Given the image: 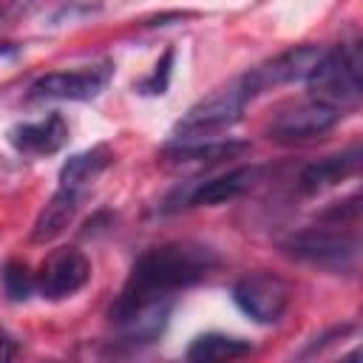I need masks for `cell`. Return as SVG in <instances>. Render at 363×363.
Instances as JSON below:
<instances>
[{"label": "cell", "instance_id": "obj_1", "mask_svg": "<svg viewBox=\"0 0 363 363\" xmlns=\"http://www.w3.org/2000/svg\"><path fill=\"white\" fill-rule=\"evenodd\" d=\"M218 264H221L218 252L196 241H173V244L153 247L145 255H139L136 264L130 267L122 292L108 309V318L119 320L125 312L142 303L164 301L176 289H187L204 281Z\"/></svg>", "mask_w": 363, "mask_h": 363}, {"label": "cell", "instance_id": "obj_2", "mask_svg": "<svg viewBox=\"0 0 363 363\" xmlns=\"http://www.w3.org/2000/svg\"><path fill=\"white\" fill-rule=\"evenodd\" d=\"M312 99L332 108H352L363 96V54L360 45H335L323 51L318 65L303 79Z\"/></svg>", "mask_w": 363, "mask_h": 363}, {"label": "cell", "instance_id": "obj_3", "mask_svg": "<svg viewBox=\"0 0 363 363\" xmlns=\"http://www.w3.org/2000/svg\"><path fill=\"white\" fill-rule=\"evenodd\" d=\"M335 227H340V224H335ZM335 227L298 230L281 241V250L289 258H298V261H306V264H315V267H323L332 272L354 269L360 244L352 233H343Z\"/></svg>", "mask_w": 363, "mask_h": 363}, {"label": "cell", "instance_id": "obj_4", "mask_svg": "<svg viewBox=\"0 0 363 363\" xmlns=\"http://www.w3.org/2000/svg\"><path fill=\"white\" fill-rule=\"evenodd\" d=\"M247 102H250V94L244 91L241 79L230 82L227 88H218L216 94H210V96L199 99L193 108H187V113L176 122V128H173L176 142L204 139L216 130L233 128L241 119Z\"/></svg>", "mask_w": 363, "mask_h": 363}, {"label": "cell", "instance_id": "obj_5", "mask_svg": "<svg viewBox=\"0 0 363 363\" xmlns=\"http://www.w3.org/2000/svg\"><path fill=\"white\" fill-rule=\"evenodd\" d=\"M113 77V62L102 60L85 65L79 71H51L31 82L28 99L31 102H85L102 94V88Z\"/></svg>", "mask_w": 363, "mask_h": 363}, {"label": "cell", "instance_id": "obj_6", "mask_svg": "<svg viewBox=\"0 0 363 363\" xmlns=\"http://www.w3.org/2000/svg\"><path fill=\"white\" fill-rule=\"evenodd\" d=\"M261 179V170L258 167H235V170H227L216 179H196V182H184L182 187H176L162 210L164 213H176L182 207H213V204H224V201H233L238 199L241 193H247L255 182Z\"/></svg>", "mask_w": 363, "mask_h": 363}, {"label": "cell", "instance_id": "obj_7", "mask_svg": "<svg viewBox=\"0 0 363 363\" xmlns=\"http://www.w3.org/2000/svg\"><path fill=\"white\" fill-rule=\"evenodd\" d=\"M289 284L272 272H252L233 284V303L255 323H278L289 306Z\"/></svg>", "mask_w": 363, "mask_h": 363}, {"label": "cell", "instance_id": "obj_8", "mask_svg": "<svg viewBox=\"0 0 363 363\" xmlns=\"http://www.w3.org/2000/svg\"><path fill=\"white\" fill-rule=\"evenodd\" d=\"M323 51H326V48L312 45V43L295 45V48H289V51H284V54H278V57H272V60L255 65L252 71H247V74L241 77V85H244V91H247L250 99H252V96L269 91V88L306 79L309 71H312V68L318 65V60L323 57Z\"/></svg>", "mask_w": 363, "mask_h": 363}, {"label": "cell", "instance_id": "obj_9", "mask_svg": "<svg viewBox=\"0 0 363 363\" xmlns=\"http://www.w3.org/2000/svg\"><path fill=\"white\" fill-rule=\"evenodd\" d=\"M337 122H340L337 108H332L326 102H318V99H309L303 105L281 111L269 125V136L275 142H306V139L323 136Z\"/></svg>", "mask_w": 363, "mask_h": 363}, {"label": "cell", "instance_id": "obj_10", "mask_svg": "<svg viewBox=\"0 0 363 363\" xmlns=\"http://www.w3.org/2000/svg\"><path fill=\"white\" fill-rule=\"evenodd\" d=\"M88 278H91V261L85 258V252L77 247H62L45 261L37 278V289L48 301H62L79 292L88 284Z\"/></svg>", "mask_w": 363, "mask_h": 363}, {"label": "cell", "instance_id": "obj_11", "mask_svg": "<svg viewBox=\"0 0 363 363\" xmlns=\"http://www.w3.org/2000/svg\"><path fill=\"white\" fill-rule=\"evenodd\" d=\"M9 142L23 156H51L68 142V122L57 111L37 122H20L9 130Z\"/></svg>", "mask_w": 363, "mask_h": 363}, {"label": "cell", "instance_id": "obj_12", "mask_svg": "<svg viewBox=\"0 0 363 363\" xmlns=\"http://www.w3.org/2000/svg\"><path fill=\"white\" fill-rule=\"evenodd\" d=\"M250 150V142L241 139H187V142H173L164 150L167 164L173 167H213L227 159H238L241 153Z\"/></svg>", "mask_w": 363, "mask_h": 363}, {"label": "cell", "instance_id": "obj_13", "mask_svg": "<svg viewBox=\"0 0 363 363\" xmlns=\"http://www.w3.org/2000/svg\"><path fill=\"white\" fill-rule=\"evenodd\" d=\"M170 309H173V301L164 298V301H150V303H142V306L125 312L119 320H113L122 332V343H128V346L156 343L167 329Z\"/></svg>", "mask_w": 363, "mask_h": 363}, {"label": "cell", "instance_id": "obj_14", "mask_svg": "<svg viewBox=\"0 0 363 363\" xmlns=\"http://www.w3.org/2000/svg\"><path fill=\"white\" fill-rule=\"evenodd\" d=\"M82 199H85V190L79 187H62L48 199V204L40 210L37 221H34V230H31V241L34 244H48L54 238H60L71 221L77 218L79 207H82Z\"/></svg>", "mask_w": 363, "mask_h": 363}, {"label": "cell", "instance_id": "obj_15", "mask_svg": "<svg viewBox=\"0 0 363 363\" xmlns=\"http://www.w3.org/2000/svg\"><path fill=\"white\" fill-rule=\"evenodd\" d=\"M360 159H363V153L354 145V147H349L343 153H335V156H326L320 162L306 164L298 173L301 193H320L326 187H335L337 182H343V179H349V176H354L360 170Z\"/></svg>", "mask_w": 363, "mask_h": 363}, {"label": "cell", "instance_id": "obj_16", "mask_svg": "<svg viewBox=\"0 0 363 363\" xmlns=\"http://www.w3.org/2000/svg\"><path fill=\"white\" fill-rule=\"evenodd\" d=\"M113 162V153L108 145H94L82 153H74L62 167H60V184L62 187H79L85 190L102 170H108Z\"/></svg>", "mask_w": 363, "mask_h": 363}, {"label": "cell", "instance_id": "obj_17", "mask_svg": "<svg viewBox=\"0 0 363 363\" xmlns=\"http://www.w3.org/2000/svg\"><path fill=\"white\" fill-rule=\"evenodd\" d=\"M250 352H252L250 340L210 332V335H201L190 343L187 360H235V357H244Z\"/></svg>", "mask_w": 363, "mask_h": 363}, {"label": "cell", "instance_id": "obj_18", "mask_svg": "<svg viewBox=\"0 0 363 363\" xmlns=\"http://www.w3.org/2000/svg\"><path fill=\"white\" fill-rule=\"evenodd\" d=\"M3 289H6L9 301H26L37 289V281L23 261H9L3 267Z\"/></svg>", "mask_w": 363, "mask_h": 363}, {"label": "cell", "instance_id": "obj_19", "mask_svg": "<svg viewBox=\"0 0 363 363\" xmlns=\"http://www.w3.org/2000/svg\"><path fill=\"white\" fill-rule=\"evenodd\" d=\"M170 71H173V48H167V51L162 54V60L156 62L153 74H150L147 79H142V82L136 85V91L145 94V96H159V94H164L167 85H170Z\"/></svg>", "mask_w": 363, "mask_h": 363}, {"label": "cell", "instance_id": "obj_20", "mask_svg": "<svg viewBox=\"0 0 363 363\" xmlns=\"http://www.w3.org/2000/svg\"><path fill=\"white\" fill-rule=\"evenodd\" d=\"M17 352H20V343L6 329H0V360H14Z\"/></svg>", "mask_w": 363, "mask_h": 363}, {"label": "cell", "instance_id": "obj_21", "mask_svg": "<svg viewBox=\"0 0 363 363\" xmlns=\"http://www.w3.org/2000/svg\"><path fill=\"white\" fill-rule=\"evenodd\" d=\"M17 54H20V48L14 43H0V60H11Z\"/></svg>", "mask_w": 363, "mask_h": 363}]
</instances>
